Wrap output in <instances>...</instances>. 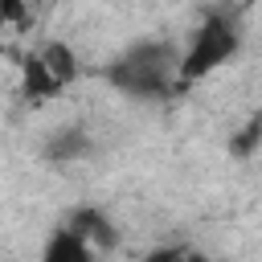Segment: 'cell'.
Instances as JSON below:
<instances>
[{
  "mask_svg": "<svg viewBox=\"0 0 262 262\" xmlns=\"http://www.w3.org/2000/svg\"><path fill=\"white\" fill-rule=\"evenodd\" d=\"M180 53L172 41H135L106 66V82L131 98H168L176 86Z\"/></svg>",
  "mask_w": 262,
  "mask_h": 262,
  "instance_id": "cell-1",
  "label": "cell"
},
{
  "mask_svg": "<svg viewBox=\"0 0 262 262\" xmlns=\"http://www.w3.org/2000/svg\"><path fill=\"white\" fill-rule=\"evenodd\" d=\"M242 45V33L237 25L225 16V12H209L201 20V29L192 33L188 49L180 53V66H176V86H192L196 78L213 74L217 66H225Z\"/></svg>",
  "mask_w": 262,
  "mask_h": 262,
  "instance_id": "cell-2",
  "label": "cell"
},
{
  "mask_svg": "<svg viewBox=\"0 0 262 262\" xmlns=\"http://www.w3.org/2000/svg\"><path fill=\"white\" fill-rule=\"evenodd\" d=\"M61 229H70L74 237H82L94 254H111V250L119 246V229H115V221H111L102 209H94V205L74 209V213L66 217V225H61Z\"/></svg>",
  "mask_w": 262,
  "mask_h": 262,
  "instance_id": "cell-3",
  "label": "cell"
},
{
  "mask_svg": "<svg viewBox=\"0 0 262 262\" xmlns=\"http://www.w3.org/2000/svg\"><path fill=\"white\" fill-rule=\"evenodd\" d=\"M94 151V139L86 135V127H57L49 139H45V147H41V156L49 160V164H78V160H86Z\"/></svg>",
  "mask_w": 262,
  "mask_h": 262,
  "instance_id": "cell-4",
  "label": "cell"
},
{
  "mask_svg": "<svg viewBox=\"0 0 262 262\" xmlns=\"http://www.w3.org/2000/svg\"><path fill=\"white\" fill-rule=\"evenodd\" d=\"M41 262H98V254H94L82 237H74L70 229H57V233L45 242Z\"/></svg>",
  "mask_w": 262,
  "mask_h": 262,
  "instance_id": "cell-5",
  "label": "cell"
},
{
  "mask_svg": "<svg viewBox=\"0 0 262 262\" xmlns=\"http://www.w3.org/2000/svg\"><path fill=\"white\" fill-rule=\"evenodd\" d=\"M37 57H41V66L49 70V78H53L57 86H70V82L78 78V53H74L66 41H49Z\"/></svg>",
  "mask_w": 262,
  "mask_h": 262,
  "instance_id": "cell-6",
  "label": "cell"
},
{
  "mask_svg": "<svg viewBox=\"0 0 262 262\" xmlns=\"http://www.w3.org/2000/svg\"><path fill=\"white\" fill-rule=\"evenodd\" d=\"M61 86L49 78V70L41 66V57H25V66H20V94L29 98V102H45V98H53Z\"/></svg>",
  "mask_w": 262,
  "mask_h": 262,
  "instance_id": "cell-7",
  "label": "cell"
},
{
  "mask_svg": "<svg viewBox=\"0 0 262 262\" xmlns=\"http://www.w3.org/2000/svg\"><path fill=\"white\" fill-rule=\"evenodd\" d=\"M258 143H262V119L254 115V119H250V123L229 139V151H233V156H242V160H250V156L258 151Z\"/></svg>",
  "mask_w": 262,
  "mask_h": 262,
  "instance_id": "cell-8",
  "label": "cell"
},
{
  "mask_svg": "<svg viewBox=\"0 0 262 262\" xmlns=\"http://www.w3.org/2000/svg\"><path fill=\"white\" fill-rule=\"evenodd\" d=\"M25 20H29L25 0H0V25H25Z\"/></svg>",
  "mask_w": 262,
  "mask_h": 262,
  "instance_id": "cell-9",
  "label": "cell"
},
{
  "mask_svg": "<svg viewBox=\"0 0 262 262\" xmlns=\"http://www.w3.org/2000/svg\"><path fill=\"white\" fill-rule=\"evenodd\" d=\"M184 246H168V250H151L147 254V262H184Z\"/></svg>",
  "mask_w": 262,
  "mask_h": 262,
  "instance_id": "cell-10",
  "label": "cell"
},
{
  "mask_svg": "<svg viewBox=\"0 0 262 262\" xmlns=\"http://www.w3.org/2000/svg\"><path fill=\"white\" fill-rule=\"evenodd\" d=\"M246 4H254V0H246Z\"/></svg>",
  "mask_w": 262,
  "mask_h": 262,
  "instance_id": "cell-11",
  "label": "cell"
}]
</instances>
